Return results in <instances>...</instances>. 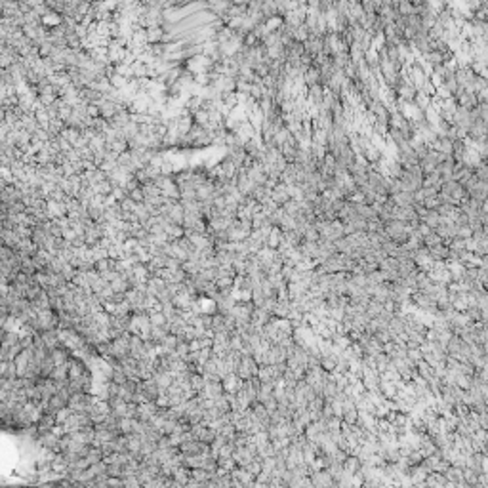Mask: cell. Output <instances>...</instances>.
I'll list each match as a JSON object with an SVG mask.
<instances>
[{
    "instance_id": "obj_1",
    "label": "cell",
    "mask_w": 488,
    "mask_h": 488,
    "mask_svg": "<svg viewBox=\"0 0 488 488\" xmlns=\"http://www.w3.org/2000/svg\"><path fill=\"white\" fill-rule=\"evenodd\" d=\"M130 338H132V332H124L113 340V357L124 359L130 355Z\"/></svg>"
},
{
    "instance_id": "obj_2",
    "label": "cell",
    "mask_w": 488,
    "mask_h": 488,
    "mask_svg": "<svg viewBox=\"0 0 488 488\" xmlns=\"http://www.w3.org/2000/svg\"><path fill=\"white\" fill-rule=\"evenodd\" d=\"M454 98H456V103H458V107H464V109H469V111H473V109L479 105V98H477V94H475V92H469V90H465V88H460V92H458Z\"/></svg>"
},
{
    "instance_id": "obj_3",
    "label": "cell",
    "mask_w": 488,
    "mask_h": 488,
    "mask_svg": "<svg viewBox=\"0 0 488 488\" xmlns=\"http://www.w3.org/2000/svg\"><path fill=\"white\" fill-rule=\"evenodd\" d=\"M57 423V418H55V412H44L40 418H38V421H36V427H38V435L40 433H46V431H52L53 429V425Z\"/></svg>"
},
{
    "instance_id": "obj_4",
    "label": "cell",
    "mask_w": 488,
    "mask_h": 488,
    "mask_svg": "<svg viewBox=\"0 0 488 488\" xmlns=\"http://www.w3.org/2000/svg\"><path fill=\"white\" fill-rule=\"evenodd\" d=\"M311 483H313L315 487H320V485H324V487H328V485H334V481H332V473L330 471H313L311 473Z\"/></svg>"
},
{
    "instance_id": "obj_5",
    "label": "cell",
    "mask_w": 488,
    "mask_h": 488,
    "mask_svg": "<svg viewBox=\"0 0 488 488\" xmlns=\"http://www.w3.org/2000/svg\"><path fill=\"white\" fill-rule=\"evenodd\" d=\"M174 479L181 485V487H187V483H189V479H191V467L179 465V467L174 471Z\"/></svg>"
},
{
    "instance_id": "obj_6",
    "label": "cell",
    "mask_w": 488,
    "mask_h": 488,
    "mask_svg": "<svg viewBox=\"0 0 488 488\" xmlns=\"http://www.w3.org/2000/svg\"><path fill=\"white\" fill-rule=\"evenodd\" d=\"M111 286H113V290H115V292H128V290L132 288V284L124 279L122 275L119 277V279L113 280V282H111Z\"/></svg>"
},
{
    "instance_id": "obj_7",
    "label": "cell",
    "mask_w": 488,
    "mask_h": 488,
    "mask_svg": "<svg viewBox=\"0 0 488 488\" xmlns=\"http://www.w3.org/2000/svg\"><path fill=\"white\" fill-rule=\"evenodd\" d=\"M21 271H25L27 275H35L36 271V265H35V260L31 258V256H27V258H21Z\"/></svg>"
},
{
    "instance_id": "obj_8",
    "label": "cell",
    "mask_w": 488,
    "mask_h": 488,
    "mask_svg": "<svg viewBox=\"0 0 488 488\" xmlns=\"http://www.w3.org/2000/svg\"><path fill=\"white\" fill-rule=\"evenodd\" d=\"M191 387L196 391V393H198V391H202V389L206 387V378H204L202 374H198V372H196V374H193L191 376Z\"/></svg>"
},
{
    "instance_id": "obj_9",
    "label": "cell",
    "mask_w": 488,
    "mask_h": 488,
    "mask_svg": "<svg viewBox=\"0 0 488 488\" xmlns=\"http://www.w3.org/2000/svg\"><path fill=\"white\" fill-rule=\"evenodd\" d=\"M149 317H151V324H153V326H166V324H168V318H166V315L162 313V311L149 313Z\"/></svg>"
},
{
    "instance_id": "obj_10",
    "label": "cell",
    "mask_w": 488,
    "mask_h": 488,
    "mask_svg": "<svg viewBox=\"0 0 488 488\" xmlns=\"http://www.w3.org/2000/svg\"><path fill=\"white\" fill-rule=\"evenodd\" d=\"M35 280L40 284V286H42V288H46V286H50V284H52V280H50V273H48V271H36Z\"/></svg>"
},
{
    "instance_id": "obj_11",
    "label": "cell",
    "mask_w": 488,
    "mask_h": 488,
    "mask_svg": "<svg viewBox=\"0 0 488 488\" xmlns=\"http://www.w3.org/2000/svg\"><path fill=\"white\" fill-rule=\"evenodd\" d=\"M183 269H185L189 275H196V273L200 271V263L193 262V260H187V262H183Z\"/></svg>"
},
{
    "instance_id": "obj_12",
    "label": "cell",
    "mask_w": 488,
    "mask_h": 488,
    "mask_svg": "<svg viewBox=\"0 0 488 488\" xmlns=\"http://www.w3.org/2000/svg\"><path fill=\"white\" fill-rule=\"evenodd\" d=\"M122 467L121 464H107V475L109 477H122Z\"/></svg>"
},
{
    "instance_id": "obj_13",
    "label": "cell",
    "mask_w": 488,
    "mask_h": 488,
    "mask_svg": "<svg viewBox=\"0 0 488 488\" xmlns=\"http://www.w3.org/2000/svg\"><path fill=\"white\" fill-rule=\"evenodd\" d=\"M141 481L138 475H130V477H124V487H140Z\"/></svg>"
},
{
    "instance_id": "obj_14",
    "label": "cell",
    "mask_w": 488,
    "mask_h": 488,
    "mask_svg": "<svg viewBox=\"0 0 488 488\" xmlns=\"http://www.w3.org/2000/svg\"><path fill=\"white\" fill-rule=\"evenodd\" d=\"M216 284H218V288H233V279L221 277V279H216Z\"/></svg>"
}]
</instances>
